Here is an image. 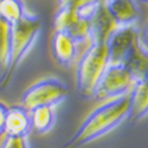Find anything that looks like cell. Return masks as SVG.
<instances>
[{
    "mask_svg": "<svg viewBox=\"0 0 148 148\" xmlns=\"http://www.w3.org/2000/svg\"><path fill=\"white\" fill-rule=\"evenodd\" d=\"M129 116V95L109 100L95 108L63 148H82L117 128Z\"/></svg>",
    "mask_w": 148,
    "mask_h": 148,
    "instance_id": "1",
    "label": "cell"
},
{
    "mask_svg": "<svg viewBox=\"0 0 148 148\" xmlns=\"http://www.w3.org/2000/svg\"><path fill=\"white\" fill-rule=\"evenodd\" d=\"M112 64L108 43L90 42L81 56L77 71V90L84 98H94L95 90Z\"/></svg>",
    "mask_w": 148,
    "mask_h": 148,
    "instance_id": "2",
    "label": "cell"
},
{
    "mask_svg": "<svg viewBox=\"0 0 148 148\" xmlns=\"http://www.w3.org/2000/svg\"><path fill=\"white\" fill-rule=\"evenodd\" d=\"M43 27L40 17L33 13L26 14V17L16 25L12 26V56L7 71L0 77V88H6L21 62L25 59L29 52L38 40Z\"/></svg>",
    "mask_w": 148,
    "mask_h": 148,
    "instance_id": "3",
    "label": "cell"
},
{
    "mask_svg": "<svg viewBox=\"0 0 148 148\" xmlns=\"http://www.w3.org/2000/svg\"><path fill=\"white\" fill-rule=\"evenodd\" d=\"M70 94L68 85L56 77H46L29 87L21 96V106L29 112L39 107H55Z\"/></svg>",
    "mask_w": 148,
    "mask_h": 148,
    "instance_id": "4",
    "label": "cell"
},
{
    "mask_svg": "<svg viewBox=\"0 0 148 148\" xmlns=\"http://www.w3.org/2000/svg\"><path fill=\"white\" fill-rule=\"evenodd\" d=\"M136 77L126 64H110L98 83L94 94L97 101H109L130 94L136 83Z\"/></svg>",
    "mask_w": 148,
    "mask_h": 148,
    "instance_id": "5",
    "label": "cell"
},
{
    "mask_svg": "<svg viewBox=\"0 0 148 148\" xmlns=\"http://www.w3.org/2000/svg\"><path fill=\"white\" fill-rule=\"evenodd\" d=\"M107 43L112 63L126 64L140 44V30L135 25L117 27Z\"/></svg>",
    "mask_w": 148,
    "mask_h": 148,
    "instance_id": "6",
    "label": "cell"
},
{
    "mask_svg": "<svg viewBox=\"0 0 148 148\" xmlns=\"http://www.w3.org/2000/svg\"><path fill=\"white\" fill-rule=\"evenodd\" d=\"M53 24L55 31L69 33L79 44H89L91 40V20L81 18L75 7L59 6Z\"/></svg>",
    "mask_w": 148,
    "mask_h": 148,
    "instance_id": "7",
    "label": "cell"
},
{
    "mask_svg": "<svg viewBox=\"0 0 148 148\" xmlns=\"http://www.w3.org/2000/svg\"><path fill=\"white\" fill-rule=\"evenodd\" d=\"M103 5L119 27L135 25L140 18L138 0H106Z\"/></svg>",
    "mask_w": 148,
    "mask_h": 148,
    "instance_id": "8",
    "label": "cell"
},
{
    "mask_svg": "<svg viewBox=\"0 0 148 148\" xmlns=\"http://www.w3.org/2000/svg\"><path fill=\"white\" fill-rule=\"evenodd\" d=\"M79 45L81 44L77 43L69 33L64 31H55L51 43L52 55L60 65L70 66L77 58Z\"/></svg>",
    "mask_w": 148,
    "mask_h": 148,
    "instance_id": "9",
    "label": "cell"
},
{
    "mask_svg": "<svg viewBox=\"0 0 148 148\" xmlns=\"http://www.w3.org/2000/svg\"><path fill=\"white\" fill-rule=\"evenodd\" d=\"M148 115V77L136 81L129 94V116L132 123L139 122Z\"/></svg>",
    "mask_w": 148,
    "mask_h": 148,
    "instance_id": "10",
    "label": "cell"
},
{
    "mask_svg": "<svg viewBox=\"0 0 148 148\" xmlns=\"http://www.w3.org/2000/svg\"><path fill=\"white\" fill-rule=\"evenodd\" d=\"M31 130V116L29 110L21 104L10 107L5 122V135L27 138Z\"/></svg>",
    "mask_w": 148,
    "mask_h": 148,
    "instance_id": "11",
    "label": "cell"
},
{
    "mask_svg": "<svg viewBox=\"0 0 148 148\" xmlns=\"http://www.w3.org/2000/svg\"><path fill=\"white\" fill-rule=\"evenodd\" d=\"M117 24L110 17L104 5L102 4L97 10L96 14L91 19V40L98 43H107L115 30L117 29Z\"/></svg>",
    "mask_w": 148,
    "mask_h": 148,
    "instance_id": "12",
    "label": "cell"
},
{
    "mask_svg": "<svg viewBox=\"0 0 148 148\" xmlns=\"http://www.w3.org/2000/svg\"><path fill=\"white\" fill-rule=\"evenodd\" d=\"M31 127L37 134H46L51 132L56 125V108L39 107L30 112Z\"/></svg>",
    "mask_w": 148,
    "mask_h": 148,
    "instance_id": "13",
    "label": "cell"
},
{
    "mask_svg": "<svg viewBox=\"0 0 148 148\" xmlns=\"http://www.w3.org/2000/svg\"><path fill=\"white\" fill-rule=\"evenodd\" d=\"M29 13L24 0H0V19L16 25Z\"/></svg>",
    "mask_w": 148,
    "mask_h": 148,
    "instance_id": "14",
    "label": "cell"
},
{
    "mask_svg": "<svg viewBox=\"0 0 148 148\" xmlns=\"http://www.w3.org/2000/svg\"><path fill=\"white\" fill-rule=\"evenodd\" d=\"M12 56V25L0 19V72L7 71Z\"/></svg>",
    "mask_w": 148,
    "mask_h": 148,
    "instance_id": "15",
    "label": "cell"
},
{
    "mask_svg": "<svg viewBox=\"0 0 148 148\" xmlns=\"http://www.w3.org/2000/svg\"><path fill=\"white\" fill-rule=\"evenodd\" d=\"M0 148H30V143L27 138L5 135L0 143Z\"/></svg>",
    "mask_w": 148,
    "mask_h": 148,
    "instance_id": "16",
    "label": "cell"
},
{
    "mask_svg": "<svg viewBox=\"0 0 148 148\" xmlns=\"http://www.w3.org/2000/svg\"><path fill=\"white\" fill-rule=\"evenodd\" d=\"M59 6H70V7H77L83 4H89V3H98L102 4L106 0H58Z\"/></svg>",
    "mask_w": 148,
    "mask_h": 148,
    "instance_id": "17",
    "label": "cell"
},
{
    "mask_svg": "<svg viewBox=\"0 0 148 148\" xmlns=\"http://www.w3.org/2000/svg\"><path fill=\"white\" fill-rule=\"evenodd\" d=\"M8 107H6L3 102H0V136H5V122L7 116Z\"/></svg>",
    "mask_w": 148,
    "mask_h": 148,
    "instance_id": "18",
    "label": "cell"
},
{
    "mask_svg": "<svg viewBox=\"0 0 148 148\" xmlns=\"http://www.w3.org/2000/svg\"><path fill=\"white\" fill-rule=\"evenodd\" d=\"M140 45L148 51V20L142 30H140Z\"/></svg>",
    "mask_w": 148,
    "mask_h": 148,
    "instance_id": "19",
    "label": "cell"
},
{
    "mask_svg": "<svg viewBox=\"0 0 148 148\" xmlns=\"http://www.w3.org/2000/svg\"><path fill=\"white\" fill-rule=\"evenodd\" d=\"M145 77H148V51H146V76Z\"/></svg>",
    "mask_w": 148,
    "mask_h": 148,
    "instance_id": "20",
    "label": "cell"
},
{
    "mask_svg": "<svg viewBox=\"0 0 148 148\" xmlns=\"http://www.w3.org/2000/svg\"><path fill=\"white\" fill-rule=\"evenodd\" d=\"M138 1H140V3H143V4L148 5V0H138Z\"/></svg>",
    "mask_w": 148,
    "mask_h": 148,
    "instance_id": "21",
    "label": "cell"
},
{
    "mask_svg": "<svg viewBox=\"0 0 148 148\" xmlns=\"http://www.w3.org/2000/svg\"><path fill=\"white\" fill-rule=\"evenodd\" d=\"M103 148H109V147H108V146H104V147H103Z\"/></svg>",
    "mask_w": 148,
    "mask_h": 148,
    "instance_id": "22",
    "label": "cell"
},
{
    "mask_svg": "<svg viewBox=\"0 0 148 148\" xmlns=\"http://www.w3.org/2000/svg\"><path fill=\"white\" fill-rule=\"evenodd\" d=\"M0 138H1V136H0Z\"/></svg>",
    "mask_w": 148,
    "mask_h": 148,
    "instance_id": "23",
    "label": "cell"
}]
</instances>
